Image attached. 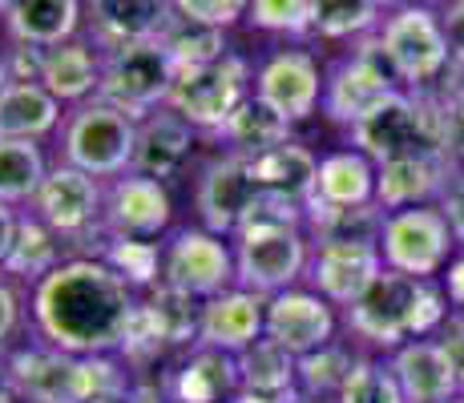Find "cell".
Segmentation results:
<instances>
[{"label":"cell","mask_w":464,"mask_h":403,"mask_svg":"<svg viewBox=\"0 0 464 403\" xmlns=\"http://www.w3.org/2000/svg\"><path fill=\"white\" fill-rule=\"evenodd\" d=\"M5 16L16 44L53 49V44L73 41L82 24V0H16Z\"/></svg>","instance_id":"25"},{"label":"cell","mask_w":464,"mask_h":403,"mask_svg":"<svg viewBox=\"0 0 464 403\" xmlns=\"http://www.w3.org/2000/svg\"><path fill=\"white\" fill-rule=\"evenodd\" d=\"M13 379L29 403H102L126 399L130 383L105 355H69L57 347H29L8 355Z\"/></svg>","instance_id":"4"},{"label":"cell","mask_w":464,"mask_h":403,"mask_svg":"<svg viewBox=\"0 0 464 403\" xmlns=\"http://www.w3.org/2000/svg\"><path fill=\"white\" fill-rule=\"evenodd\" d=\"M352 146L376 166L396 158H444L440 105L428 93H392L380 110L352 125Z\"/></svg>","instance_id":"5"},{"label":"cell","mask_w":464,"mask_h":403,"mask_svg":"<svg viewBox=\"0 0 464 403\" xmlns=\"http://www.w3.org/2000/svg\"><path fill=\"white\" fill-rule=\"evenodd\" d=\"M57 97L37 81H13L0 93V138H21L33 141L57 125Z\"/></svg>","instance_id":"28"},{"label":"cell","mask_w":464,"mask_h":403,"mask_svg":"<svg viewBox=\"0 0 464 403\" xmlns=\"http://www.w3.org/2000/svg\"><path fill=\"white\" fill-rule=\"evenodd\" d=\"M174 13L214 24V29H230L238 16L251 13V0H174Z\"/></svg>","instance_id":"41"},{"label":"cell","mask_w":464,"mask_h":403,"mask_svg":"<svg viewBox=\"0 0 464 403\" xmlns=\"http://www.w3.org/2000/svg\"><path fill=\"white\" fill-rule=\"evenodd\" d=\"M16 315H21V307H16V294L8 291L5 283H0V343H5V339L16 331Z\"/></svg>","instance_id":"45"},{"label":"cell","mask_w":464,"mask_h":403,"mask_svg":"<svg viewBox=\"0 0 464 403\" xmlns=\"http://www.w3.org/2000/svg\"><path fill=\"white\" fill-rule=\"evenodd\" d=\"M388 367L408 403H449L460 396V379L436 339H412L396 347Z\"/></svg>","instance_id":"18"},{"label":"cell","mask_w":464,"mask_h":403,"mask_svg":"<svg viewBox=\"0 0 464 403\" xmlns=\"http://www.w3.org/2000/svg\"><path fill=\"white\" fill-rule=\"evenodd\" d=\"M449 158H396L376 169V206L380 210H408V206H428V198H440L444 186L452 182Z\"/></svg>","instance_id":"20"},{"label":"cell","mask_w":464,"mask_h":403,"mask_svg":"<svg viewBox=\"0 0 464 403\" xmlns=\"http://www.w3.org/2000/svg\"><path fill=\"white\" fill-rule=\"evenodd\" d=\"M105 263H110L130 286H150V283L158 279V266H162V258H158L154 242L113 235L110 246H105Z\"/></svg>","instance_id":"38"},{"label":"cell","mask_w":464,"mask_h":403,"mask_svg":"<svg viewBox=\"0 0 464 403\" xmlns=\"http://www.w3.org/2000/svg\"><path fill=\"white\" fill-rule=\"evenodd\" d=\"M452 246H457V235L440 206H408V210H392L383 218L380 254L388 271L432 279L452 263Z\"/></svg>","instance_id":"8"},{"label":"cell","mask_w":464,"mask_h":403,"mask_svg":"<svg viewBox=\"0 0 464 403\" xmlns=\"http://www.w3.org/2000/svg\"><path fill=\"white\" fill-rule=\"evenodd\" d=\"M258 97L271 101L283 118L291 121H307L315 113L319 97H324V77L311 53L287 49L275 53L263 69H258Z\"/></svg>","instance_id":"16"},{"label":"cell","mask_w":464,"mask_h":403,"mask_svg":"<svg viewBox=\"0 0 464 403\" xmlns=\"http://www.w3.org/2000/svg\"><path fill=\"white\" fill-rule=\"evenodd\" d=\"M57 263V230L41 218H24L16 226V242H13V254H8L5 271L21 274V279H44Z\"/></svg>","instance_id":"34"},{"label":"cell","mask_w":464,"mask_h":403,"mask_svg":"<svg viewBox=\"0 0 464 403\" xmlns=\"http://www.w3.org/2000/svg\"><path fill=\"white\" fill-rule=\"evenodd\" d=\"M449 315V294L432 279H412L383 266L380 279L347 307V327L363 343L396 351L404 347V339L436 335Z\"/></svg>","instance_id":"2"},{"label":"cell","mask_w":464,"mask_h":403,"mask_svg":"<svg viewBox=\"0 0 464 403\" xmlns=\"http://www.w3.org/2000/svg\"><path fill=\"white\" fill-rule=\"evenodd\" d=\"M16 5V0H0V13H8V8H13Z\"/></svg>","instance_id":"52"},{"label":"cell","mask_w":464,"mask_h":403,"mask_svg":"<svg viewBox=\"0 0 464 403\" xmlns=\"http://www.w3.org/2000/svg\"><path fill=\"white\" fill-rule=\"evenodd\" d=\"M440 210H444V218H449V226H452V235H457V242L464 246V169H457V174H452V182L444 186Z\"/></svg>","instance_id":"43"},{"label":"cell","mask_w":464,"mask_h":403,"mask_svg":"<svg viewBox=\"0 0 464 403\" xmlns=\"http://www.w3.org/2000/svg\"><path fill=\"white\" fill-rule=\"evenodd\" d=\"M251 166H255L263 198L299 206V210H307V202L315 198L319 161L307 146H299V141H283V146L266 149V154H255Z\"/></svg>","instance_id":"22"},{"label":"cell","mask_w":464,"mask_h":403,"mask_svg":"<svg viewBox=\"0 0 464 403\" xmlns=\"http://www.w3.org/2000/svg\"><path fill=\"white\" fill-rule=\"evenodd\" d=\"M133 146H138V118L102 97L93 105H82L65 125V161L93 178H110L133 166Z\"/></svg>","instance_id":"9"},{"label":"cell","mask_w":464,"mask_h":403,"mask_svg":"<svg viewBox=\"0 0 464 403\" xmlns=\"http://www.w3.org/2000/svg\"><path fill=\"white\" fill-rule=\"evenodd\" d=\"M392 81H396V73L383 65L376 44L360 49L355 57H347L343 65L327 77V85H324L327 118L352 130L355 121H363L372 110H380V105L396 93V85H392Z\"/></svg>","instance_id":"12"},{"label":"cell","mask_w":464,"mask_h":403,"mask_svg":"<svg viewBox=\"0 0 464 403\" xmlns=\"http://www.w3.org/2000/svg\"><path fill=\"white\" fill-rule=\"evenodd\" d=\"M41 85L57 101H82V97L97 93V85H102V65H97V57L82 41L53 44V49H44Z\"/></svg>","instance_id":"29"},{"label":"cell","mask_w":464,"mask_h":403,"mask_svg":"<svg viewBox=\"0 0 464 403\" xmlns=\"http://www.w3.org/2000/svg\"><path fill=\"white\" fill-rule=\"evenodd\" d=\"M162 44L169 49V57H174L178 69L210 65V61L227 57V37H222V29L190 21V16H174L162 33Z\"/></svg>","instance_id":"33"},{"label":"cell","mask_w":464,"mask_h":403,"mask_svg":"<svg viewBox=\"0 0 464 403\" xmlns=\"http://www.w3.org/2000/svg\"><path fill=\"white\" fill-rule=\"evenodd\" d=\"M376 161L360 149H339L319 161L315 202L327 206H368L376 202Z\"/></svg>","instance_id":"26"},{"label":"cell","mask_w":464,"mask_h":403,"mask_svg":"<svg viewBox=\"0 0 464 403\" xmlns=\"http://www.w3.org/2000/svg\"><path fill=\"white\" fill-rule=\"evenodd\" d=\"M246 77H251V69L238 53H227L210 65L178 69L166 105L194 130H222L230 113L246 101Z\"/></svg>","instance_id":"10"},{"label":"cell","mask_w":464,"mask_h":403,"mask_svg":"<svg viewBox=\"0 0 464 403\" xmlns=\"http://www.w3.org/2000/svg\"><path fill=\"white\" fill-rule=\"evenodd\" d=\"M238 383L243 391L287 399L299 383V355H291L275 339H255L246 351H238Z\"/></svg>","instance_id":"27"},{"label":"cell","mask_w":464,"mask_h":403,"mask_svg":"<svg viewBox=\"0 0 464 403\" xmlns=\"http://www.w3.org/2000/svg\"><path fill=\"white\" fill-rule=\"evenodd\" d=\"M105 218H110L113 235L121 238H150L166 230L169 222V194L158 178H118L105 202Z\"/></svg>","instance_id":"21"},{"label":"cell","mask_w":464,"mask_h":403,"mask_svg":"<svg viewBox=\"0 0 464 403\" xmlns=\"http://www.w3.org/2000/svg\"><path fill=\"white\" fill-rule=\"evenodd\" d=\"M230 403H287V399H271V396H258V391H243V396H235Z\"/></svg>","instance_id":"48"},{"label":"cell","mask_w":464,"mask_h":403,"mask_svg":"<svg viewBox=\"0 0 464 403\" xmlns=\"http://www.w3.org/2000/svg\"><path fill=\"white\" fill-rule=\"evenodd\" d=\"M263 202L258 178L251 166V154H227L214 158L198 182V214L210 235H230L255 214Z\"/></svg>","instance_id":"11"},{"label":"cell","mask_w":464,"mask_h":403,"mask_svg":"<svg viewBox=\"0 0 464 403\" xmlns=\"http://www.w3.org/2000/svg\"><path fill=\"white\" fill-rule=\"evenodd\" d=\"M380 5H392V8H408V5H428V0H380Z\"/></svg>","instance_id":"50"},{"label":"cell","mask_w":464,"mask_h":403,"mask_svg":"<svg viewBox=\"0 0 464 403\" xmlns=\"http://www.w3.org/2000/svg\"><path fill=\"white\" fill-rule=\"evenodd\" d=\"M21 391H16V379H13V360L0 355V403H13Z\"/></svg>","instance_id":"47"},{"label":"cell","mask_w":464,"mask_h":403,"mask_svg":"<svg viewBox=\"0 0 464 403\" xmlns=\"http://www.w3.org/2000/svg\"><path fill=\"white\" fill-rule=\"evenodd\" d=\"M383 274L380 242H319L311 258V283L327 302L352 307Z\"/></svg>","instance_id":"15"},{"label":"cell","mask_w":464,"mask_h":403,"mask_svg":"<svg viewBox=\"0 0 464 403\" xmlns=\"http://www.w3.org/2000/svg\"><path fill=\"white\" fill-rule=\"evenodd\" d=\"M303 222L307 210L287 202L263 198L255 214L235 230L238 254L235 271L255 294H279L303 274L307 266V238H303Z\"/></svg>","instance_id":"3"},{"label":"cell","mask_w":464,"mask_h":403,"mask_svg":"<svg viewBox=\"0 0 464 403\" xmlns=\"http://www.w3.org/2000/svg\"><path fill=\"white\" fill-rule=\"evenodd\" d=\"M376 53L383 65L396 73V81H408L412 89H424L432 81L444 77V69L452 65L449 37H444L440 13H432L428 5H408L383 21Z\"/></svg>","instance_id":"7"},{"label":"cell","mask_w":464,"mask_h":403,"mask_svg":"<svg viewBox=\"0 0 464 403\" xmlns=\"http://www.w3.org/2000/svg\"><path fill=\"white\" fill-rule=\"evenodd\" d=\"M291 125L295 121L283 118L271 101H263V97L255 93L230 113V121L222 125L218 133H227V141L235 146V154L255 158V154H266V149L283 146V141H291Z\"/></svg>","instance_id":"31"},{"label":"cell","mask_w":464,"mask_h":403,"mask_svg":"<svg viewBox=\"0 0 464 403\" xmlns=\"http://www.w3.org/2000/svg\"><path fill=\"white\" fill-rule=\"evenodd\" d=\"M16 226H21V222L13 218V210H8V202H0V266H5V263H8V254H13Z\"/></svg>","instance_id":"46"},{"label":"cell","mask_w":464,"mask_h":403,"mask_svg":"<svg viewBox=\"0 0 464 403\" xmlns=\"http://www.w3.org/2000/svg\"><path fill=\"white\" fill-rule=\"evenodd\" d=\"M444 294H449L452 307L464 311V254L449 263V274H444Z\"/></svg>","instance_id":"44"},{"label":"cell","mask_w":464,"mask_h":403,"mask_svg":"<svg viewBox=\"0 0 464 403\" xmlns=\"http://www.w3.org/2000/svg\"><path fill=\"white\" fill-rule=\"evenodd\" d=\"M141 302L105 258H73L53 266L33 294V319L49 347L69 355H105L126 347Z\"/></svg>","instance_id":"1"},{"label":"cell","mask_w":464,"mask_h":403,"mask_svg":"<svg viewBox=\"0 0 464 403\" xmlns=\"http://www.w3.org/2000/svg\"><path fill=\"white\" fill-rule=\"evenodd\" d=\"M97 206H102V190H97L93 174L69 166V161L49 169V178L37 190V218L49 222L57 235H82L97 218Z\"/></svg>","instance_id":"19"},{"label":"cell","mask_w":464,"mask_h":403,"mask_svg":"<svg viewBox=\"0 0 464 403\" xmlns=\"http://www.w3.org/2000/svg\"><path fill=\"white\" fill-rule=\"evenodd\" d=\"M380 0H315V21L311 33L327 41H343V37H360V33L376 29L380 21Z\"/></svg>","instance_id":"36"},{"label":"cell","mask_w":464,"mask_h":403,"mask_svg":"<svg viewBox=\"0 0 464 403\" xmlns=\"http://www.w3.org/2000/svg\"><path fill=\"white\" fill-rule=\"evenodd\" d=\"M440 105V133H444V158L452 169H464V89H449L436 97Z\"/></svg>","instance_id":"40"},{"label":"cell","mask_w":464,"mask_h":403,"mask_svg":"<svg viewBox=\"0 0 464 403\" xmlns=\"http://www.w3.org/2000/svg\"><path fill=\"white\" fill-rule=\"evenodd\" d=\"M449 403H464V391H460V396H457V399H449Z\"/></svg>","instance_id":"53"},{"label":"cell","mask_w":464,"mask_h":403,"mask_svg":"<svg viewBox=\"0 0 464 403\" xmlns=\"http://www.w3.org/2000/svg\"><path fill=\"white\" fill-rule=\"evenodd\" d=\"M102 403H126V399H102Z\"/></svg>","instance_id":"54"},{"label":"cell","mask_w":464,"mask_h":403,"mask_svg":"<svg viewBox=\"0 0 464 403\" xmlns=\"http://www.w3.org/2000/svg\"><path fill=\"white\" fill-rule=\"evenodd\" d=\"M238 383V360H230V351H214L202 347L190 360L178 367L174 375V399L178 403H218L235 391Z\"/></svg>","instance_id":"30"},{"label":"cell","mask_w":464,"mask_h":403,"mask_svg":"<svg viewBox=\"0 0 464 403\" xmlns=\"http://www.w3.org/2000/svg\"><path fill=\"white\" fill-rule=\"evenodd\" d=\"M174 77H178V65L162 44V37L118 44V49H110L102 61L97 97L118 105V110H126L130 118H146L154 105L169 101Z\"/></svg>","instance_id":"6"},{"label":"cell","mask_w":464,"mask_h":403,"mask_svg":"<svg viewBox=\"0 0 464 403\" xmlns=\"http://www.w3.org/2000/svg\"><path fill=\"white\" fill-rule=\"evenodd\" d=\"M89 21L105 49L154 41L174 21V0H89Z\"/></svg>","instance_id":"23"},{"label":"cell","mask_w":464,"mask_h":403,"mask_svg":"<svg viewBox=\"0 0 464 403\" xmlns=\"http://www.w3.org/2000/svg\"><path fill=\"white\" fill-rule=\"evenodd\" d=\"M335 335V311L324 294L311 291H279L266 299V339L283 343L291 355H311L327 347Z\"/></svg>","instance_id":"14"},{"label":"cell","mask_w":464,"mask_h":403,"mask_svg":"<svg viewBox=\"0 0 464 403\" xmlns=\"http://www.w3.org/2000/svg\"><path fill=\"white\" fill-rule=\"evenodd\" d=\"M194 154V125L169 113H146L138 121V146H133V169L141 178H174Z\"/></svg>","instance_id":"24"},{"label":"cell","mask_w":464,"mask_h":403,"mask_svg":"<svg viewBox=\"0 0 464 403\" xmlns=\"http://www.w3.org/2000/svg\"><path fill=\"white\" fill-rule=\"evenodd\" d=\"M335 403H408V399H404V391H400L388 363L360 360L355 371L347 375L343 391L335 396Z\"/></svg>","instance_id":"37"},{"label":"cell","mask_w":464,"mask_h":403,"mask_svg":"<svg viewBox=\"0 0 464 403\" xmlns=\"http://www.w3.org/2000/svg\"><path fill=\"white\" fill-rule=\"evenodd\" d=\"M44 178H49V169H44V158L33 141L0 138V202L37 198Z\"/></svg>","instance_id":"32"},{"label":"cell","mask_w":464,"mask_h":403,"mask_svg":"<svg viewBox=\"0 0 464 403\" xmlns=\"http://www.w3.org/2000/svg\"><path fill=\"white\" fill-rule=\"evenodd\" d=\"M440 24H444V37H449L452 65H464V0H444Z\"/></svg>","instance_id":"42"},{"label":"cell","mask_w":464,"mask_h":403,"mask_svg":"<svg viewBox=\"0 0 464 403\" xmlns=\"http://www.w3.org/2000/svg\"><path fill=\"white\" fill-rule=\"evenodd\" d=\"M13 85V69H8V61H5V53H0V93Z\"/></svg>","instance_id":"49"},{"label":"cell","mask_w":464,"mask_h":403,"mask_svg":"<svg viewBox=\"0 0 464 403\" xmlns=\"http://www.w3.org/2000/svg\"><path fill=\"white\" fill-rule=\"evenodd\" d=\"M246 16L263 33H311L315 0H251Z\"/></svg>","instance_id":"39"},{"label":"cell","mask_w":464,"mask_h":403,"mask_svg":"<svg viewBox=\"0 0 464 403\" xmlns=\"http://www.w3.org/2000/svg\"><path fill=\"white\" fill-rule=\"evenodd\" d=\"M166 283L178 286V291L194 294H222V286L235 279V254L227 250L222 235H210V230H182L174 242H169L166 258H162Z\"/></svg>","instance_id":"13"},{"label":"cell","mask_w":464,"mask_h":403,"mask_svg":"<svg viewBox=\"0 0 464 403\" xmlns=\"http://www.w3.org/2000/svg\"><path fill=\"white\" fill-rule=\"evenodd\" d=\"M452 319H457V322H460V331H464V311H460V307L452 311Z\"/></svg>","instance_id":"51"},{"label":"cell","mask_w":464,"mask_h":403,"mask_svg":"<svg viewBox=\"0 0 464 403\" xmlns=\"http://www.w3.org/2000/svg\"><path fill=\"white\" fill-rule=\"evenodd\" d=\"M266 331V302L255 291H222L202 307L198 343L214 351H246Z\"/></svg>","instance_id":"17"},{"label":"cell","mask_w":464,"mask_h":403,"mask_svg":"<svg viewBox=\"0 0 464 403\" xmlns=\"http://www.w3.org/2000/svg\"><path fill=\"white\" fill-rule=\"evenodd\" d=\"M355 355L347 351V347H335V343H327V347H319V351H311V355H303L299 360V388H303V396H311V399H327V396H339L343 391V383H347V375L355 371Z\"/></svg>","instance_id":"35"}]
</instances>
